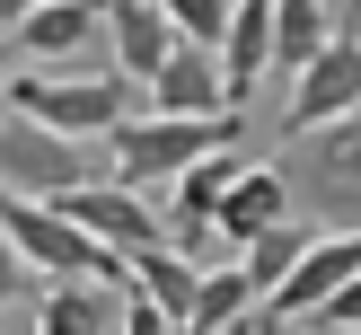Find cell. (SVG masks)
Wrapping results in <instances>:
<instances>
[{
  "label": "cell",
  "mask_w": 361,
  "mask_h": 335,
  "mask_svg": "<svg viewBox=\"0 0 361 335\" xmlns=\"http://www.w3.org/2000/svg\"><path fill=\"white\" fill-rule=\"evenodd\" d=\"M238 133H247L238 106H229V115H203V123H185V115H123L115 133H106V159H115V185L150 194V185H176L194 159L238 150Z\"/></svg>",
  "instance_id": "1"
},
{
  "label": "cell",
  "mask_w": 361,
  "mask_h": 335,
  "mask_svg": "<svg viewBox=\"0 0 361 335\" xmlns=\"http://www.w3.org/2000/svg\"><path fill=\"white\" fill-rule=\"evenodd\" d=\"M291 212H309L317 229H361V115H335L317 133H300L274 159Z\"/></svg>",
  "instance_id": "2"
},
{
  "label": "cell",
  "mask_w": 361,
  "mask_h": 335,
  "mask_svg": "<svg viewBox=\"0 0 361 335\" xmlns=\"http://www.w3.org/2000/svg\"><path fill=\"white\" fill-rule=\"evenodd\" d=\"M9 115L44 123L62 141H106L133 115V80L123 71H18L9 80Z\"/></svg>",
  "instance_id": "3"
},
{
  "label": "cell",
  "mask_w": 361,
  "mask_h": 335,
  "mask_svg": "<svg viewBox=\"0 0 361 335\" xmlns=\"http://www.w3.org/2000/svg\"><path fill=\"white\" fill-rule=\"evenodd\" d=\"M0 238L18 247V264L27 274H53V282H106L115 291L123 282V256H106L88 229H71L53 203H18V194H0Z\"/></svg>",
  "instance_id": "4"
},
{
  "label": "cell",
  "mask_w": 361,
  "mask_h": 335,
  "mask_svg": "<svg viewBox=\"0 0 361 335\" xmlns=\"http://www.w3.org/2000/svg\"><path fill=\"white\" fill-rule=\"evenodd\" d=\"M353 274H361V229H309L300 264L256 300V327H247V335H282V327H300V317H317Z\"/></svg>",
  "instance_id": "5"
},
{
  "label": "cell",
  "mask_w": 361,
  "mask_h": 335,
  "mask_svg": "<svg viewBox=\"0 0 361 335\" xmlns=\"http://www.w3.org/2000/svg\"><path fill=\"white\" fill-rule=\"evenodd\" d=\"M88 185V141H62L27 115H0V194L18 203H53V194Z\"/></svg>",
  "instance_id": "6"
},
{
  "label": "cell",
  "mask_w": 361,
  "mask_h": 335,
  "mask_svg": "<svg viewBox=\"0 0 361 335\" xmlns=\"http://www.w3.org/2000/svg\"><path fill=\"white\" fill-rule=\"evenodd\" d=\"M53 212H62L71 229H88L106 256H141V247H159V238H168V221H159V212L141 203L133 185H115V176H88V185L53 194Z\"/></svg>",
  "instance_id": "7"
},
{
  "label": "cell",
  "mask_w": 361,
  "mask_h": 335,
  "mask_svg": "<svg viewBox=\"0 0 361 335\" xmlns=\"http://www.w3.org/2000/svg\"><path fill=\"white\" fill-rule=\"evenodd\" d=\"M18 53L27 62H62V71H115L106 62V9L97 0H44L18 18Z\"/></svg>",
  "instance_id": "8"
},
{
  "label": "cell",
  "mask_w": 361,
  "mask_h": 335,
  "mask_svg": "<svg viewBox=\"0 0 361 335\" xmlns=\"http://www.w3.org/2000/svg\"><path fill=\"white\" fill-rule=\"evenodd\" d=\"M335 115H361V35H335V44L291 80L282 133L300 141V133H317V123H335Z\"/></svg>",
  "instance_id": "9"
},
{
  "label": "cell",
  "mask_w": 361,
  "mask_h": 335,
  "mask_svg": "<svg viewBox=\"0 0 361 335\" xmlns=\"http://www.w3.org/2000/svg\"><path fill=\"white\" fill-rule=\"evenodd\" d=\"M247 159L238 150H212V159H194L185 176H176V203L159 212V221H168V247H185L194 264L212 256V212H221V194H229V176H238Z\"/></svg>",
  "instance_id": "10"
},
{
  "label": "cell",
  "mask_w": 361,
  "mask_h": 335,
  "mask_svg": "<svg viewBox=\"0 0 361 335\" xmlns=\"http://www.w3.org/2000/svg\"><path fill=\"white\" fill-rule=\"evenodd\" d=\"M221 88L229 106H247L264 80H274V0H229V27H221Z\"/></svg>",
  "instance_id": "11"
},
{
  "label": "cell",
  "mask_w": 361,
  "mask_h": 335,
  "mask_svg": "<svg viewBox=\"0 0 361 335\" xmlns=\"http://www.w3.org/2000/svg\"><path fill=\"white\" fill-rule=\"evenodd\" d=\"M141 97H150V115H185V123H203V115H229V88H221V62H212L203 44H176L168 62L141 80Z\"/></svg>",
  "instance_id": "12"
},
{
  "label": "cell",
  "mask_w": 361,
  "mask_h": 335,
  "mask_svg": "<svg viewBox=\"0 0 361 335\" xmlns=\"http://www.w3.org/2000/svg\"><path fill=\"white\" fill-rule=\"evenodd\" d=\"M97 9H106V62L141 88V80L176 53V27L159 18V0H97Z\"/></svg>",
  "instance_id": "13"
},
{
  "label": "cell",
  "mask_w": 361,
  "mask_h": 335,
  "mask_svg": "<svg viewBox=\"0 0 361 335\" xmlns=\"http://www.w3.org/2000/svg\"><path fill=\"white\" fill-rule=\"evenodd\" d=\"M282 221H291L282 168H238V176H229V194H221V212H212V238L238 256L247 238H264V229H282Z\"/></svg>",
  "instance_id": "14"
},
{
  "label": "cell",
  "mask_w": 361,
  "mask_h": 335,
  "mask_svg": "<svg viewBox=\"0 0 361 335\" xmlns=\"http://www.w3.org/2000/svg\"><path fill=\"white\" fill-rule=\"evenodd\" d=\"M123 282H133L168 327H185V317H194V291H203V264H194L185 247L159 238V247H141V256H123Z\"/></svg>",
  "instance_id": "15"
},
{
  "label": "cell",
  "mask_w": 361,
  "mask_h": 335,
  "mask_svg": "<svg viewBox=\"0 0 361 335\" xmlns=\"http://www.w3.org/2000/svg\"><path fill=\"white\" fill-rule=\"evenodd\" d=\"M326 44H335V9L326 0H274V80H300Z\"/></svg>",
  "instance_id": "16"
},
{
  "label": "cell",
  "mask_w": 361,
  "mask_h": 335,
  "mask_svg": "<svg viewBox=\"0 0 361 335\" xmlns=\"http://www.w3.org/2000/svg\"><path fill=\"white\" fill-rule=\"evenodd\" d=\"M115 291L106 282H53L35 300V335H115Z\"/></svg>",
  "instance_id": "17"
},
{
  "label": "cell",
  "mask_w": 361,
  "mask_h": 335,
  "mask_svg": "<svg viewBox=\"0 0 361 335\" xmlns=\"http://www.w3.org/2000/svg\"><path fill=\"white\" fill-rule=\"evenodd\" d=\"M247 327H256V282H247L238 264L203 274V291H194V317H185V335H247Z\"/></svg>",
  "instance_id": "18"
},
{
  "label": "cell",
  "mask_w": 361,
  "mask_h": 335,
  "mask_svg": "<svg viewBox=\"0 0 361 335\" xmlns=\"http://www.w3.org/2000/svg\"><path fill=\"white\" fill-rule=\"evenodd\" d=\"M300 247H309V229H300V221H282V229H264V238H247V247H238V274L256 282V300L300 264Z\"/></svg>",
  "instance_id": "19"
},
{
  "label": "cell",
  "mask_w": 361,
  "mask_h": 335,
  "mask_svg": "<svg viewBox=\"0 0 361 335\" xmlns=\"http://www.w3.org/2000/svg\"><path fill=\"white\" fill-rule=\"evenodd\" d=\"M159 18L176 27V44H203V53H221V27H229V0H159Z\"/></svg>",
  "instance_id": "20"
},
{
  "label": "cell",
  "mask_w": 361,
  "mask_h": 335,
  "mask_svg": "<svg viewBox=\"0 0 361 335\" xmlns=\"http://www.w3.org/2000/svg\"><path fill=\"white\" fill-rule=\"evenodd\" d=\"M309 327H326V335H353V327H361V274H353V282H344V291H335V300H326V309H317V317H309Z\"/></svg>",
  "instance_id": "21"
},
{
  "label": "cell",
  "mask_w": 361,
  "mask_h": 335,
  "mask_svg": "<svg viewBox=\"0 0 361 335\" xmlns=\"http://www.w3.org/2000/svg\"><path fill=\"white\" fill-rule=\"evenodd\" d=\"M27 291H35V274H27V264H18V247L0 238V317H9L18 300H27Z\"/></svg>",
  "instance_id": "22"
},
{
  "label": "cell",
  "mask_w": 361,
  "mask_h": 335,
  "mask_svg": "<svg viewBox=\"0 0 361 335\" xmlns=\"http://www.w3.org/2000/svg\"><path fill=\"white\" fill-rule=\"evenodd\" d=\"M115 335H185V327H168V317H159L150 300L133 291V300H123V317H115Z\"/></svg>",
  "instance_id": "23"
},
{
  "label": "cell",
  "mask_w": 361,
  "mask_h": 335,
  "mask_svg": "<svg viewBox=\"0 0 361 335\" xmlns=\"http://www.w3.org/2000/svg\"><path fill=\"white\" fill-rule=\"evenodd\" d=\"M9 53H18V44H9V35H0V80H9Z\"/></svg>",
  "instance_id": "24"
},
{
  "label": "cell",
  "mask_w": 361,
  "mask_h": 335,
  "mask_svg": "<svg viewBox=\"0 0 361 335\" xmlns=\"http://www.w3.org/2000/svg\"><path fill=\"white\" fill-rule=\"evenodd\" d=\"M27 9H44V0H18V18H27Z\"/></svg>",
  "instance_id": "25"
},
{
  "label": "cell",
  "mask_w": 361,
  "mask_h": 335,
  "mask_svg": "<svg viewBox=\"0 0 361 335\" xmlns=\"http://www.w3.org/2000/svg\"><path fill=\"white\" fill-rule=\"evenodd\" d=\"M0 18H18V0H0Z\"/></svg>",
  "instance_id": "26"
},
{
  "label": "cell",
  "mask_w": 361,
  "mask_h": 335,
  "mask_svg": "<svg viewBox=\"0 0 361 335\" xmlns=\"http://www.w3.org/2000/svg\"><path fill=\"white\" fill-rule=\"evenodd\" d=\"M353 335H361V327H353Z\"/></svg>",
  "instance_id": "27"
}]
</instances>
